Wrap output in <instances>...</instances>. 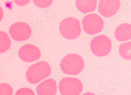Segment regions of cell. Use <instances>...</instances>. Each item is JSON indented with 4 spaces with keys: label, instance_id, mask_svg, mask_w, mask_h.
I'll list each match as a JSON object with an SVG mask.
<instances>
[{
    "label": "cell",
    "instance_id": "6da1fadb",
    "mask_svg": "<svg viewBox=\"0 0 131 95\" xmlns=\"http://www.w3.org/2000/svg\"><path fill=\"white\" fill-rule=\"evenodd\" d=\"M51 72L49 63L40 61L29 66L26 73V77L29 83L35 85L49 76Z\"/></svg>",
    "mask_w": 131,
    "mask_h": 95
},
{
    "label": "cell",
    "instance_id": "7a4b0ae2",
    "mask_svg": "<svg viewBox=\"0 0 131 95\" xmlns=\"http://www.w3.org/2000/svg\"><path fill=\"white\" fill-rule=\"evenodd\" d=\"M60 67L61 72L66 75H77L83 70L84 62L80 55L69 54L61 60Z\"/></svg>",
    "mask_w": 131,
    "mask_h": 95
},
{
    "label": "cell",
    "instance_id": "3957f363",
    "mask_svg": "<svg viewBox=\"0 0 131 95\" xmlns=\"http://www.w3.org/2000/svg\"><path fill=\"white\" fill-rule=\"evenodd\" d=\"M59 28L62 35L67 39H75L81 33L80 22L74 17H68L62 20L60 23Z\"/></svg>",
    "mask_w": 131,
    "mask_h": 95
},
{
    "label": "cell",
    "instance_id": "277c9868",
    "mask_svg": "<svg viewBox=\"0 0 131 95\" xmlns=\"http://www.w3.org/2000/svg\"><path fill=\"white\" fill-rule=\"evenodd\" d=\"M91 50L93 54L98 57H104L111 52L112 43L108 37L101 35L95 37L91 41Z\"/></svg>",
    "mask_w": 131,
    "mask_h": 95
},
{
    "label": "cell",
    "instance_id": "5b68a950",
    "mask_svg": "<svg viewBox=\"0 0 131 95\" xmlns=\"http://www.w3.org/2000/svg\"><path fill=\"white\" fill-rule=\"evenodd\" d=\"M61 95H80L82 92V83L79 79L66 77L61 79L58 86Z\"/></svg>",
    "mask_w": 131,
    "mask_h": 95
},
{
    "label": "cell",
    "instance_id": "8992f818",
    "mask_svg": "<svg viewBox=\"0 0 131 95\" xmlns=\"http://www.w3.org/2000/svg\"><path fill=\"white\" fill-rule=\"evenodd\" d=\"M82 23L85 32L90 35L101 33L104 26L102 18L95 14H91L85 16L83 19Z\"/></svg>",
    "mask_w": 131,
    "mask_h": 95
},
{
    "label": "cell",
    "instance_id": "52a82bcc",
    "mask_svg": "<svg viewBox=\"0 0 131 95\" xmlns=\"http://www.w3.org/2000/svg\"><path fill=\"white\" fill-rule=\"evenodd\" d=\"M10 36L16 41H27L31 37L32 30L30 26L25 22H15L10 26L9 30Z\"/></svg>",
    "mask_w": 131,
    "mask_h": 95
},
{
    "label": "cell",
    "instance_id": "ba28073f",
    "mask_svg": "<svg viewBox=\"0 0 131 95\" xmlns=\"http://www.w3.org/2000/svg\"><path fill=\"white\" fill-rule=\"evenodd\" d=\"M121 4L120 0H100L98 11L104 17H112L118 12Z\"/></svg>",
    "mask_w": 131,
    "mask_h": 95
},
{
    "label": "cell",
    "instance_id": "9c48e42d",
    "mask_svg": "<svg viewBox=\"0 0 131 95\" xmlns=\"http://www.w3.org/2000/svg\"><path fill=\"white\" fill-rule=\"evenodd\" d=\"M18 55L24 62H34L41 57L40 50L37 47L32 44H26L22 46L18 51Z\"/></svg>",
    "mask_w": 131,
    "mask_h": 95
},
{
    "label": "cell",
    "instance_id": "30bf717a",
    "mask_svg": "<svg viewBox=\"0 0 131 95\" xmlns=\"http://www.w3.org/2000/svg\"><path fill=\"white\" fill-rule=\"evenodd\" d=\"M57 83L54 79L49 78L42 82L36 88L38 95H56L57 93Z\"/></svg>",
    "mask_w": 131,
    "mask_h": 95
},
{
    "label": "cell",
    "instance_id": "8fae6325",
    "mask_svg": "<svg viewBox=\"0 0 131 95\" xmlns=\"http://www.w3.org/2000/svg\"><path fill=\"white\" fill-rule=\"evenodd\" d=\"M115 38L119 42H124L131 39V25L123 23L119 25L115 30Z\"/></svg>",
    "mask_w": 131,
    "mask_h": 95
},
{
    "label": "cell",
    "instance_id": "7c38bea8",
    "mask_svg": "<svg viewBox=\"0 0 131 95\" xmlns=\"http://www.w3.org/2000/svg\"><path fill=\"white\" fill-rule=\"evenodd\" d=\"M97 0H76V5L79 11L83 14L93 12L97 6Z\"/></svg>",
    "mask_w": 131,
    "mask_h": 95
},
{
    "label": "cell",
    "instance_id": "4fadbf2b",
    "mask_svg": "<svg viewBox=\"0 0 131 95\" xmlns=\"http://www.w3.org/2000/svg\"><path fill=\"white\" fill-rule=\"evenodd\" d=\"M11 41L7 33L4 31H0V52H6L10 48Z\"/></svg>",
    "mask_w": 131,
    "mask_h": 95
},
{
    "label": "cell",
    "instance_id": "5bb4252c",
    "mask_svg": "<svg viewBox=\"0 0 131 95\" xmlns=\"http://www.w3.org/2000/svg\"><path fill=\"white\" fill-rule=\"evenodd\" d=\"M120 55L123 59L127 60H131V41L121 44L118 48Z\"/></svg>",
    "mask_w": 131,
    "mask_h": 95
},
{
    "label": "cell",
    "instance_id": "9a60e30c",
    "mask_svg": "<svg viewBox=\"0 0 131 95\" xmlns=\"http://www.w3.org/2000/svg\"><path fill=\"white\" fill-rule=\"evenodd\" d=\"M12 87L6 83L0 84V95H13Z\"/></svg>",
    "mask_w": 131,
    "mask_h": 95
},
{
    "label": "cell",
    "instance_id": "2e32d148",
    "mask_svg": "<svg viewBox=\"0 0 131 95\" xmlns=\"http://www.w3.org/2000/svg\"><path fill=\"white\" fill-rule=\"evenodd\" d=\"M53 0H33L34 4L41 8H46L50 6Z\"/></svg>",
    "mask_w": 131,
    "mask_h": 95
},
{
    "label": "cell",
    "instance_id": "e0dca14e",
    "mask_svg": "<svg viewBox=\"0 0 131 95\" xmlns=\"http://www.w3.org/2000/svg\"><path fill=\"white\" fill-rule=\"evenodd\" d=\"M15 95H35L32 89L28 88H22L16 91Z\"/></svg>",
    "mask_w": 131,
    "mask_h": 95
},
{
    "label": "cell",
    "instance_id": "ac0fdd59",
    "mask_svg": "<svg viewBox=\"0 0 131 95\" xmlns=\"http://www.w3.org/2000/svg\"><path fill=\"white\" fill-rule=\"evenodd\" d=\"M16 4L19 6H24L29 3L30 0H13Z\"/></svg>",
    "mask_w": 131,
    "mask_h": 95
},
{
    "label": "cell",
    "instance_id": "d6986e66",
    "mask_svg": "<svg viewBox=\"0 0 131 95\" xmlns=\"http://www.w3.org/2000/svg\"><path fill=\"white\" fill-rule=\"evenodd\" d=\"M82 95H96L94 93L91 92H86L85 93H83Z\"/></svg>",
    "mask_w": 131,
    "mask_h": 95
}]
</instances>
